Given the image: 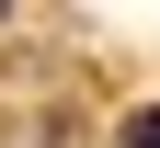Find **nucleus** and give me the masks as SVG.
I'll use <instances>...</instances> for the list:
<instances>
[{
	"label": "nucleus",
	"instance_id": "nucleus-1",
	"mask_svg": "<svg viewBox=\"0 0 160 148\" xmlns=\"http://www.w3.org/2000/svg\"><path fill=\"white\" fill-rule=\"evenodd\" d=\"M114 148H160V103H137V114H126V137H114Z\"/></svg>",
	"mask_w": 160,
	"mask_h": 148
}]
</instances>
